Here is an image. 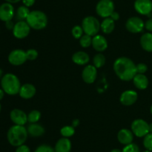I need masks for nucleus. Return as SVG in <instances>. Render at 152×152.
Wrapping results in <instances>:
<instances>
[{
  "mask_svg": "<svg viewBox=\"0 0 152 152\" xmlns=\"http://www.w3.org/2000/svg\"><path fill=\"white\" fill-rule=\"evenodd\" d=\"M27 131L31 137H40L45 133L44 127L38 123H30L27 127Z\"/></svg>",
  "mask_w": 152,
  "mask_h": 152,
  "instance_id": "obj_20",
  "label": "nucleus"
},
{
  "mask_svg": "<svg viewBox=\"0 0 152 152\" xmlns=\"http://www.w3.org/2000/svg\"><path fill=\"white\" fill-rule=\"evenodd\" d=\"M30 10L28 7L25 5L19 6L15 13L16 19L18 21H26L28 15L30 13Z\"/></svg>",
  "mask_w": 152,
  "mask_h": 152,
  "instance_id": "obj_25",
  "label": "nucleus"
},
{
  "mask_svg": "<svg viewBox=\"0 0 152 152\" xmlns=\"http://www.w3.org/2000/svg\"><path fill=\"white\" fill-rule=\"evenodd\" d=\"M97 77V69L94 65H87L83 70L82 77L86 83H93Z\"/></svg>",
  "mask_w": 152,
  "mask_h": 152,
  "instance_id": "obj_14",
  "label": "nucleus"
},
{
  "mask_svg": "<svg viewBox=\"0 0 152 152\" xmlns=\"http://www.w3.org/2000/svg\"><path fill=\"white\" fill-rule=\"evenodd\" d=\"M92 38L93 37L84 34L80 39V44L83 48H88L92 46Z\"/></svg>",
  "mask_w": 152,
  "mask_h": 152,
  "instance_id": "obj_29",
  "label": "nucleus"
},
{
  "mask_svg": "<svg viewBox=\"0 0 152 152\" xmlns=\"http://www.w3.org/2000/svg\"><path fill=\"white\" fill-rule=\"evenodd\" d=\"M14 25L15 24L12 22V20L7 21V22H5V27L8 30H12V31H13V28H14Z\"/></svg>",
  "mask_w": 152,
  "mask_h": 152,
  "instance_id": "obj_39",
  "label": "nucleus"
},
{
  "mask_svg": "<svg viewBox=\"0 0 152 152\" xmlns=\"http://www.w3.org/2000/svg\"><path fill=\"white\" fill-rule=\"evenodd\" d=\"M150 111H151V113L152 114V105L151 106V108H150Z\"/></svg>",
  "mask_w": 152,
  "mask_h": 152,
  "instance_id": "obj_47",
  "label": "nucleus"
},
{
  "mask_svg": "<svg viewBox=\"0 0 152 152\" xmlns=\"http://www.w3.org/2000/svg\"><path fill=\"white\" fill-rule=\"evenodd\" d=\"M149 133L152 134V122L151 124H149Z\"/></svg>",
  "mask_w": 152,
  "mask_h": 152,
  "instance_id": "obj_45",
  "label": "nucleus"
},
{
  "mask_svg": "<svg viewBox=\"0 0 152 152\" xmlns=\"http://www.w3.org/2000/svg\"><path fill=\"white\" fill-rule=\"evenodd\" d=\"M131 129L134 135L139 138H142L149 133V124L144 119H137L132 123Z\"/></svg>",
  "mask_w": 152,
  "mask_h": 152,
  "instance_id": "obj_7",
  "label": "nucleus"
},
{
  "mask_svg": "<svg viewBox=\"0 0 152 152\" xmlns=\"http://www.w3.org/2000/svg\"><path fill=\"white\" fill-rule=\"evenodd\" d=\"M1 103H0V112H1Z\"/></svg>",
  "mask_w": 152,
  "mask_h": 152,
  "instance_id": "obj_49",
  "label": "nucleus"
},
{
  "mask_svg": "<svg viewBox=\"0 0 152 152\" xmlns=\"http://www.w3.org/2000/svg\"><path fill=\"white\" fill-rule=\"evenodd\" d=\"M71 34H72L73 37L74 38L77 39V40H80L82 36L84 34L83 27L80 26V25H75V26H74L72 30H71Z\"/></svg>",
  "mask_w": 152,
  "mask_h": 152,
  "instance_id": "obj_30",
  "label": "nucleus"
},
{
  "mask_svg": "<svg viewBox=\"0 0 152 152\" xmlns=\"http://www.w3.org/2000/svg\"><path fill=\"white\" fill-rule=\"evenodd\" d=\"M15 152H31V149L28 145L23 144L22 145L16 147Z\"/></svg>",
  "mask_w": 152,
  "mask_h": 152,
  "instance_id": "obj_36",
  "label": "nucleus"
},
{
  "mask_svg": "<svg viewBox=\"0 0 152 152\" xmlns=\"http://www.w3.org/2000/svg\"><path fill=\"white\" fill-rule=\"evenodd\" d=\"M114 71L117 77L124 81L133 80L137 75L136 64L132 60L126 57L118 58L114 63Z\"/></svg>",
  "mask_w": 152,
  "mask_h": 152,
  "instance_id": "obj_1",
  "label": "nucleus"
},
{
  "mask_svg": "<svg viewBox=\"0 0 152 152\" xmlns=\"http://www.w3.org/2000/svg\"><path fill=\"white\" fill-rule=\"evenodd\" d=\"M4 93H5V92H4V91L2 89H0V101H1V100H2V98H4Z\"/></svg>",
  "mask_w": 152,
  "mask_h": 152,
  "instance_id": "obj_43",
  "label": "nucleus"
},
{
  "mask_svg": "<svg viewBox=\"0 0 152 152\" xmlns=\"http://www.w3.org/2000/svg\"><path fill=\"white\" fill-rule=\"evenodd\" d=\"M115 28V22L111 18H105L101 22V31L105 34H111Z\"/></svg>",
  "mask_w": 152,
  "mask_h": 152,
  "instance_id": "obj_24",
  "label": "nucleus"
},
{
  "mask_svg": "<svg viewBox=\"0 0 152 152\" xmlns=\"http://www.w3.org/2000/svg\"><path fill=\"white\" fill-rule=\"evenodd\" d=\"M92 47L98 52H102L108 48V41L104 36L96 34L92 38Z\"/></svg>",
  "mask_w": 152,
  "mask_h": 152,
  "instance_id": "obj_16",
  "label": "nucleus"
},
{
  "mask_svg": "<svg viewBox=\"0 0 152 152\" xmlns=\"http://www.w3.org/2000/svg\"><path fill=\"white\" fill-rule=\"evenodd\" d=\"M13 34L16 38L24 39L28 37L31 31V27L26 21H18L15 23L13 29Z\"/></svg>",
  "mask_w": 152,
  "mask_h": 152,
  "instance_id": "obj_10",
  "label": "nucleus"
},
{
  "mask_svg": "<svg viewBox=\"0 0 152 152\" xmlns=\"http://www.w3.org/2000/svg\"><path fill=\"white\" fill-rule=\"evenodd\" d=\"M110 152H122V150H120V149L119 148H114L112 149Z\"/></svg>",
  "mask_w": 152,
  "mask_h": 152,
  "instance_id": "obj_44",
  "label": "nucleus"
},
{
  "mask_svg": "<svg viewBox=\"0 0 152 152\" xmlns=\"http://www.w3.org/2000/svg\"><path fill=\"white\" fill-rule=\"evenodd\" d=\"M26 22L32 29L42 30L47 26L48 16L44 12L41 10H32L30 12Z\"/></svg>",
  "mask_w": 152,
  "mask_h": 152,
  "instance_id": "obj_4",
  "label": "nucleus"
},
{
  "mask_svg": "<svg viewBox=\"0 0 152 152\" xmlns=\"http://www.w3.org/2000/svg\"><path fill=\"white\" fill-rule=\"evenodd\" d=\"M41 118V113L37 110H34L28 114V122L37 123Z\"/></svg>",
  "mask_w": 152,
  "mask_h": 152,
  "instance_id": "obj_28",
  "label": "nucleus"
},
{
  "mask_svg": "<svg viewBox=\"0 0 152 152\" xmlns=\"http://www.w3.org/2000/svg\"><path fill=\"white\" fill-rule=\"evenodd\" d=\"M15 16V10L13 4L4 2L0 5V20L6 22L12 20Z\"/></svg>",
  "mask_w": 152,
  "mask_h": 152,
  "instance_id": "obj_12",
  "label": "nucleus"
},
{
  "mask_svg": "<svg viewBox=\"0 0 152 152\" xmlns=\"http://www.w3.org/2000/svg\"><path fill=\"white\" fill-rule=\"evenodd\" d=\"M122 152H140V149L137 145L132 142L127 145H124V148L122 149Z\"/></svg>",
  "mask_w": 152,
  "mask_h": 152,
  "instance_id": "obj_32",
  "label": "nucleus"
},
{
  "mask_svg": "<svg viewBox=\"0 0 152 152\" xmlns=\"http://www.w3.org/2000/svg\"><path fill=\"white\" fill-rule=\"evenodd\" d=\"M142 152H152V151H148V150H145V151H142Z\"/></svg>",
  "mask_w": 152,
  "mask_h": 152,
  "instance_id": "obj_48",
  "label": "nucleus"
},
{
  "mask_svg": "<svg viewBox=\"0 0 152 152\" xmlns=\"http://www.w3.org/2000/svg\"><path fill=\"white\" fill-rule=\"evenodd\" d=\"M135 10L139 14L148 16L151 18L152 11V1L151 0H135L134 4Z\"/></svg>",
  "mask_w": 152,
  "mask_h": 152,
  "instance_id": "obj_11",
  "label": "nucleus"
},
{
  "mask_svg": "<svg viewBox=\"0 0 152 152\" xmlns=\"http://www.w3.org/2000/svg\"><path fill=\"white\" fill-rule=\"evenodd\" d=\"M151 14H152V11H151Z\"/></svg>",
  "mask_w": 152,
  "mask_h": 152,
  "instance_id": "obj_50",
  "label": "nucleus"
},
{
  "mask_svg": "<svg viewBox=\"0 0 152 152\" xmlns=\"http://www.w3.org/2000/svg\"><path fill=\"white\" fill-rule=\"evenodd\" d=\"M79 125H80V120H79L78 119H74V120H73L72 124H71V125H72L74 128H77V126H79Z\"/></svg>",
  "mask_w": 152,
  "mask_h": 152,
  "instance_id": "obj_41",
  "label": "nucleus"
},
{
  "mask_svg": "<svg viewBox=\"0 0 152 152\" xmlns=\"http://www.w3.org/2000/svg\"><path fill=\"white\" fill-rule=\"evenodd\" d=\"M89 61H90V57L88 54L86 53V52L79 51L72 55V61L77 65H86L89 62Z\"/></svg>",
  "mask_w": 152,
  "mask_h": 152,
  "instance_id": "obj_21",
  "label": "nucleus"
},
{
  "mask_svg": "<svg viewBox=\"0 0 152 152\" xmlns=\"http://www.w3.org/2000/svg\"><path fill=\"white\" fill-rule=\"evenodd\" d=\"M82 27L84 34L94 37L101 30V23L94 16H88L83 19Z\"/></svg>",
  "mask_w": 152,
  "mask_h": 152,
  "instance_id": "obj_5",
  "label": "nucleus"
},
{
  "mask_svg": "<svg viewBox=\"0 0 152 152\" xmlns=\"http://www.w3.org/2000/svg\"><path fill=\"white\" fill-rule=\"evenodd\" d=\"M34 152H55L54 148L49 145L43 144L38 146Z\"/></svg>",
  "mask_w": 152,
  "mask_h": 152,
  "instance_id": "obj_33",
  "label": "nucleus"
},
{
  "mask_svg": "<svg viewBox=\"0 0 152 152\" xmlns=\"http://www.w3.org/2000/svg\"><path fill=\"white\" fill-rule=\"evenodd\" d=\"M10 120L16 125H24L28 122V115L20 109H13L10 113Z\"/></svg>",
  "mask_w": 152,
  "mask_h": 152,
  "instance_id": "obj_13",
  "label": "nucleus"
},
{
  "mask_svg": "<svg viewBox=\"0 0 152 152\" xmlns=\"http://www.w3.org/2000/svg\"><path fill=\"white\" fill-rule=\"evenodd\" d=\"M137 92L132 89L126 90L121 94L120 98V103L124 106L133 105L137 101Z\"/></svg>",
  "mask_w": 152,
  "mask_h": 152,
  "instance_id": "obj_15",
  "label": "nucleus"
},
{
  "mask_svg": "<svg viewBox=\"0 0 152 152\" xmlns=\"http://www.w3.org/2000/svg\"><path fill=\"white\" fill-rule=\"evenodd\" d=\"M22 3H23V5L26 6V7H31L34 4L36 0H22Z\"/></svg>",
  "mask_w": 152,
  "mask_h": 152,
  "instance_id": "obj_38",
  "label": "nucleus"
},
{
  "mask_svg": "<svg viewBox=\"0 0 152 152\" xmlns=\"http://www.w3.org/2000/svg\"><path fill=\"white\" fill-rule=\"evenodd\" d=\"M72 144L69 138L62 137L57 140L54 146L55 152H71Z\"/></svg>",
  "mask_w": 152,
  "mask_h": 152,
  "instance_id": "obj_19",
  "label": "nucleus"
},
{
  "mask_svg": "<svg viewBox=\"0 0 152 152\" xmlns=\"http://www.w3.org/2000/svg\"><path fill=\"white\" fill-rule=\"evenodd\" d=\"M143 146L145 150L152 151V134L148 133L146 136L143 137Z\"/></svg>",
  "mask_w": 152,
  "mask_h": 152,
  "instance_id": "obj_31",
  "label": "nucleus"
},
{
  "mask_svg": "<svg viewBox=\"0 0 152 152\" xmlns=\"http://www.w3.org/2000/svg\"><path fill=\"white\" fill-rule=\"evenodd\" d=\"M27 58L28 61H35L38 58V52L34 49H30L26 51Z\"/></svg>",
  "mask_w": 152,
  "mask_h": 152,
  "instance_id": "obj_34",
  "label": "nucleus"
},
{
  "mask_svg": "<svg viewBox=\"0 0 152 152\" xmlns=\"http://www.w3.org/2000/svg\"><path fill=\"white\" fill-rule=\"evenodd\" d=\"M110 18H111V19H112L113 20H114V22H115V21L118 20V19H120V14H119V13H117V12L114 11L112 13H111V16H110Z\"/></svg>",
  "mask_w": 152,
  "mask_h": 152,
  "instance_id": "obj_40",
  "label": "nucleus"
},
{
  "mask_svg": "<svg viewBox=\"0 0 152 152\" xmlns=\"http://www.w3.org/2000/svg\"><path fill=\"white\" fill-rule=\"evenodd\" d=\"M4 1H6V2H8V3H10V4H16V3H18L19 1H22V0H4Z\"/></svg>",
  "mask_w": 152,
  "mask_h": 152,
  "instance_id": "obj_42",
  "label": "nucleus"
},
{
  "mask_svg": "<svg viewBox=\"0 0 152 152\" xmlns=\"http://www.w3.org/2000/svg\"><path fill=\"white\" fill-rule=\"evenodd\" d=\"M28 137L27 128L22 125H14L9 128L7 134L8 142L14 147L25 144Z\"/></svg>",
  "mask_w": 152,
  "mask_h": 152,
  "instance_id": "obj_2",
  "label": "nucleus"
},
{
  "mask_svg": "<svg viewBox=\"0 0 152 152\" xmlns=\"http://www.w3.org/2000/svg\"><path fill=\"white\" fill-rule=\"evenodd\" d=\"M9 63L13 66H21L25 63L27 61L26 52L22 49H14L11 51L8 55Z\"/></svg>",
  "mask_w": 152,
  "mask_h": 152,
  "instance_id": "obj_9",
  "label": "nucleus"
},
{
  "mask_svg": "<svg viewBox=\"0 0 152 152\" xmlns=\"http://www.w3.org/2000/svg\"><path fill=\"white\" fill-rule=\"evenodd\" d=\"M2 76H3V71L1 69H0V78L2 77Z\"/></svg>",
  "mask_w": 152,
  "mask_h": 152,
  "instance_id": "obj_46",
  "label": "nucleus"
},
{
  "mask_svg": "<svg viewBox=\"0 0 152 152\" xmlns=\"http://www.w3.org/2000/svg\"><path fill=\"white\" fill-rule=\"evenodd\" d=\"M134 134L131 130L127 128H123L117 134V139L120 144L127 145L133 142Z\"/></svg>",
  "mask_w": 152,
  "mask_h": 152,
  "instance_id": "obj_17",
  "label": "nucleus"
},
{
  "mask_svg": "<svg viewBox=\"0 0 152 152\" xmlns=\"http://www.w3.org/2000/svg\"><path fill=\"white\" fill-rule=\"evenodd\" d=\"M145 28L149 32H152V17L149 18L146 22H145Z\"/></svg>",
  "mask_w": 152,
  "mask_h": 152,
  "instance_id": "obj_37",
  "label": "nucleus"
},
{
  "mask_svg": "<svg viewBox=\"0 0 152 152\" xmlns=\"http://www.w3.org/2000/svg\"><path fill=\"white\" fill-rule=\"evenodd\" d=\"M37 89L34 85L31 83H25L22 85L19 89V95L24 99H30L35 95Z\"/></svg>",
  "mask_w": 152,
  "mask_h": 152,
  "instance_id": "obj_18",
  "label": "nucleus"
},
{
  "mask_svg": "<svg viewBox=\"0 0 152 152\" xmlns=\"http://www.w3.org/2000/svg\"><path fill=\"white\" fill-rule=\"evenodd\" d=\"M126 28L129 32L137 34L143 31L145 28V22L138 16H132L126 21Z\"/></svg>",
  "mask_w": 152,
  "mask_h": 152,
  "instance_id": "obj_8",
  "label": "nucleus"
},
{
  "mask_svg": "<svg viewBox=\"0 0 152 152\" xmlns=\"http://www.w3.org/2000/svg\"><path fill=\"white\" fill-rule=\"evenodd\" d=\"M21 83L19 77L12 73L4 75L1 80V89L9 95H15L19 94L21 87Z\"/></svg>",
  "mask_w": 152,
  "mask_h": 152,
  "instance_id": "obj_3",
  "label": "nucleus"
},
{
  "mask_svg": "<svg viewBox=\"0 0 152 152\" xmlns=\"http://www.w3.org/2000/svg\"><path fill=\"white\" fill-rule=\"evenodd\" d=\"M106 61V58H105V55L102 53H98L95 55L93 58V63L94 66L96 67V69L101 68L103 66Z\"/></svg>",
  "mask_w": 152,
  "mask_h": 152,
  "instance_id": "obj_26",
  "label": "nucleus"
},
{
  "mask_svg": "<svg viewBox=\"0 0 152 152\" xmlns=\"http://www.w3.org/2000/svg\"><path fill=\"white\" fill-rule=\"evenodd\" d=\"M114 11V3L112 0H99L96 5V12L102 18L110 17Z\"/></svg>",
  "mask_w": 152,
  "mask_h": 152,
  "instance_id": "obj_6",
  "label": "nucleus"
},
{
  "mask_svg": "<svg viewBox=\"0 0 152 152\" xmlns=\"http://www.w3.org/2000/svg\"><path fill=\"white\" fill-rule=\"evenodd\" d=\"M60 134L62 136V137H65V138H70V137H73L75 134V128L72 126V125H66L61 128Z\"/></svg>",
  "mask_w": 152,
  "mask_h": 152,
  "instance_id": "obj_27",
  "label": "nucleus"
},
{
  "mask_svg": "<svg viewBox=\"0 0 152 152\" xmlns=\"http://www.w3.org/2000/svg\"><path fill=\"white\" fill-rule=\"evenodd\" d=\"M140 42L142 49L148 52H152V33L148 32L142 34Z\"/></svg>",
  "mask_w": 152,
  "mask_h": 152,
  "instance_id": "obj_23",
  "label": "nucleus"
},
{
  "mask_svg": "<svg viewBox=\"0 0 152 152\" xmlns=\"http://www.w3.org/2000/svg\"><path fill=\"white\" fill-rule=\"evenodd\" d=\"M137 69V74H145L148 70V66L145 63H140L136 65Z\"/></svg>",
  "mask_w": 152,
  "mask_h": 152,
  "instance_id": "obj_35",
  "label": "nucleus"
},
{
  "mask_svg": "<svg viewBox=\"0 0 152 152\" xmlns=\"http://www.w3.org/2000/svg\"><path fill=\"white\" fill-rule=\"evenodd\" d=\"M134 85L139 89H145L148 86V79L144 74H137L133 78Z\"/></svg>",
  "mask_w": 152,
  "mask_h": 152,
  "instance_id": "obj_22",
  "label": "nucleus"
}]
</instances>
